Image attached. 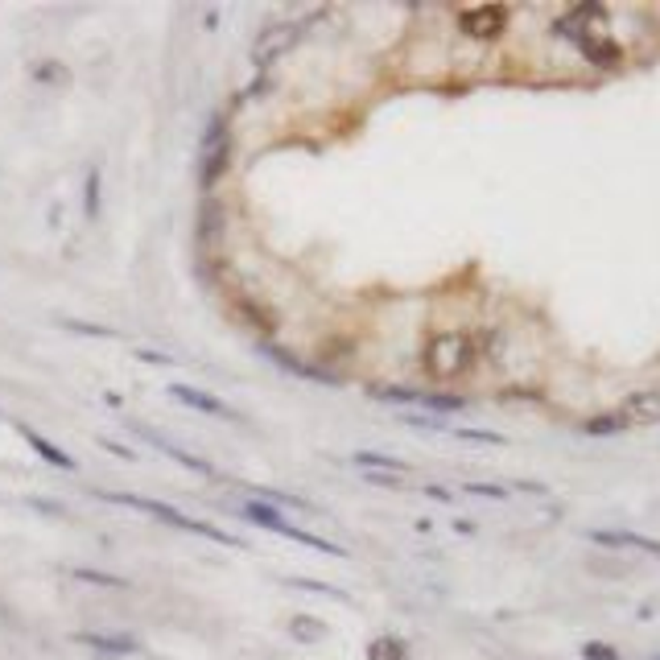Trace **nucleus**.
Segmentation results:
<instances>
[{"label":"nucleus","mask_w":660,"mask_h":660,"mask_svg":"<svg viewBox=\"0 0 660 660\" xmlns=\"http://www.w3.org/2000/svg\"><path fill=\"white\" fill-rule=\"evenodd\" d=\"M421 360H425V372H430L433 380H458L462 372L475 368L479 347H475V338H470L467 330H438V335H430Z\"/></svg>","instance_id":"f257e3e1"},{"label":"nucleus","mask_w":660,"mask_h":660,"mask_svg":"<svg viewBox=\"0 0 660 660\" xmlns=\"http://www.w3.org/2000/svg\"><path fill=\"white\" fill-rule=\"evenodd\" d=\"M104 500H108V504L136 508V512H144V516L161 520V524H169V528H178V532H194V537L219 540V545H231V549L240 545V540L231 537V532H223V528H211V524H203V520L186 516V512H178V508H174V504H161V500H144V495H128V492H104Z\"/></svg>","instance_id":"f03ea898"},{"label":"nucleus","mask_w":660,"mask_h":660,"mask_svg":"<svg viewBox=\"0 0 660 660\" xmlns=\"http://www.w3.org/2000/svg\"><path fill=\"white\" fill-rule=\"evenodd\" d=\"M557 34L570 37L582 54H586L594 66H615V62L624 58V50H619V42L615 37H607L602 29H582V25L574 21H557Z\"/></svg>","instance_id":"7ed1b4c3"},{"label":"nucleus","mask_w":660,"mask_h":660,"mask_svg":"<svg viewBox=\"0 0 660 660\" xmlns=\"http://www.w3.org/2000/svg\"><path fill=\"white\" fill-rule=\"evenodd\" d=\"M512 12L504 9V4H479V9H467L462 17H458V25H462V34L467 37H479V42H492V37L504 34V25Z\"/></svg>","instance_id":"20e7f679"},{"label":"nucleus","mask_w":660,"mask_h":660,"mask_svg":"<svg viewBox=\"0 0 660 660\" xmlns=\"http://www.w3.org/2000/svg\"><path fill=\"white\" fill-rule=\"evenodd\" d=\"M136 433H141V438H144V442H149V446H153V450H161V454H166V458H174L178 467L194 470V475H203V479H215V475H219V470L211 467V462H203V458H194L190 450H182V446H174V442H169V438H161V433H157V430H136Z\"/></svg>","instance_id":"39448f33"},{"label":"nucleus","mask_w":660,"mask_h":660,"mask_svg":"<svg viewBox=\"0 0 660 660\" xmlns=\"http://www.w3.org/2000/svg\"><path fill=\"white\" fill-rule=\"evenodd\" d=\"M590 540L607 545V549H640V553L660 557V540L644 537V532H627V528H590Z\"/></svg>","instance_id":"423d86ee"},{"label":"nucleus","mask_w":660,"mask_h":660,"mask_svg":"<svg viewBox=\"0 0 660 660\" xmlns=\"http://www.w3.org/2000/svg\"><path fill=\"white\" fill-rule=\"evenodd\" d=\"M169 396H174L178 405L198 408V413H211V417L236 421V408L223 405V400H219V396H211V392H198V388H190V384H174V388H169Z\"/></svg>","instance_id":"0eeeda50"},{"label":"nucleus","mask_w":660,"mask_h":660,"mask_svg":"<svg viewBox=\"0 0 660 660\" xmlns=\"http://www.w3.org/2000/svg\"><path fill=\"white\" fill-rule=\"evenodd\" d=\"M293 42H298V25H276V29H264V34L256 37V46H252V58L260 62V66H268V62H273L276 54H285Z\"/></svg>","instance_id":"6e6552de"},{"label":"nucleus","mask_w":660,"mask_h":660,"mask_svg":"<svg viewBox=\"0 0 660 660\" xmlns=\"http://www.w3.org/2000/svg\"><path fill=\"white\" fill-rule=\"evenodd\" d=\"M619 417L632 425H648V421H660V392H632L619 408Z\"/></svg>","instance_id":"1a4fd4ad"},{"label":"nucleus","mask_w":660,"mask_h":660,"mask_svg":"<svg viewBox=\"0 0 660 660\" xmlns=\"http://www.w3.org/2000/svg\"><path fill=\"white\" fill-rule=\"evenodd\" d=\"M223 161H228V136H223V124H215L211 136H206V153H203V182L206 186L223 174Z\"/></svg>","instance_id":"9d476101"},{"label":"nucleus","mask_w":660,"mask_h":660,"mask_svg":"<svg viewBox=\"0 0 660 660\" xmlns=\"http://www.w3.org/2000/svg\"><path fill=\"white\" fill-rule=\"evenodd\" d=\"M74 640H79L83 648L104 652V656H132V652H136V640H132V636H104V632H79Z\"/></svg>","instance_id":"9b49d317"},{"label":"nucleus","mask_w":660,"mask_h":660,"mask_svg":"<svg viewBox=\"0 0 660 660\" xmlns=\"http://www.w3.org/2000/svg\"><path fill=\"white\" fill-rule=\"evenodd\" d=\"M21 438H25V442H29V446H34L37 454L46 458L50 467H58V470H74V458L66 454V450H58V446L50 442V438H42V433H37V430H29V425H21Z\"/></svg>","instance_id":"f8f14e48"},{"label":"nucleus","mask_w":660,"mask_h":660,"mask_svg":"<svg viewBox=\"0 0 660 660\" xmlns=\"http://www.w3.org/2000/svg\"><path fill=\"white\" fill-rule=\"evenodd\" d=\"M351 462L360 470H376V475H405L408 462L400 458H388V454H376V450H360V454H351Z\"/></svg>","instance_id":"ddd939ff"},{"label":"nucleus","mask_w":660,"mask_h":660,"mask_svg":"<svg viewBox=\"0 0 660 660\" xmlns=\"http://www.w3.org/2000/svg\"><path fill=\"white\" fill-rule=\"evenodd\" d=\"M264 355H268V360H273L276 368H285V372H293V376H314V380H330V376L318 372V368H301V363L293 360L289 351H281V347H264Z\"/></svg>","instance_id":"4468645a"},{"label":"nucleus","mask_w":660,"mask_h":660,"mask_svg":"<svg viewBox=\"0 0 660 660\" xmlns=\"http://www.w3.org/2000/svg\"><path fill=\"white\" fill-rule=\"evenodd\" d=\"M417 405L421 408H438V413H458L467 400H462V396H450V392H421Z\"/></svg>","instance_id":"2eb2a0df"},{"label":"nucleus","mask_w":660,"mask_h":660,"mask_svg":"<svg viewBox=\"0 0 660 660\" xmlns=\"http://www.w3.org/2000/svg\"><path fill=\"white\" fill-rule=\"evenodd\" d=\"M368 656L372 660H405V644H400V640H376L372 648H368Z\"/></svg>","instance_id":"dca6fc26"},{"label":"nucleus","mask_w":660,"mask_h":660,"mask_svg":"<svg viewBox=\"0 0 660 660\" xmlns=\"http://www.w3.org/2000/svg\"><path fill=\"white\" fill-rule=\"evenodd\" d=\"M627 430V421L619 417V413H607V417H594V421H586V433H624Z\"/></svg>","instance_id":"f3484780"},{"label":"nucleus","mask_w":660,"mask_h":660,"mask_svg":"<svg viewBox=\"0 0 660 660\" xmlns=\"http://www.w3.org/2000/svg\"><path fill=\"white\" fill-rule=\"evenodd\" d=\"M71 578H79V582H96V586H124V578L99 574V570H71Z\"/></svg>","instance_id":"a211bd4d"},{"label":"nucleus","mask_w":660,"mask_h":660,"mask_svg":"<svg viewBox=\"0 0 660 660\" xmlns=\"http://www.w3.org/2000/svg\"><path fill=\"white\" fill-rule=\"evenodd\" d=\"M289 586H301V590H318L326 599H343V590L330 586V582H314V578H289Z\"/></svg>","instance_id":"6ab92c4d"},{"label":"nucleus","mask_w":660,"mask_h":660,"mask_svg":"<svg viewBox=\"0 0 660 660\" xmlns=\"http://www.w3.org/2000/svg\"><path fill=\"white\" fill-rule=\"evenodd\" d=\"M240 314H244V318H248V322L256 326V330H264V335H273V322H268V314H264V310H256L252 301H240Z\"/></svg>","instance_id":"aec40b11"},{"label":"nucleus","mask_w":660,"mask_h":660,"mask_svg":"<svg viewBox=\"0 0 660 660\" xmlns=\"http://www.w3.org/2000/svg\"><path fill=\"white\" fill-rule=\"evenodd\" d=\"M87 215H91V219L99 215V169L87 174Z\"/></svg>","instance_id":"412c9836"},{"label":"nucleus","mask_w":660,"mask_h":660,"mask_svg":"<svg viewBox=\"0 0 660 660\" xmlns=\"http://www.w3.org/2000/svg\"><path fill=\"white\" fill-rule=\"evenodd\" d=\"M293 627H298L301 640H322V624H318V619H306V615H298V619H293Z\"/></svg>","instance_id":"4be33fe9"},{"label":"nucleus","mask_w":660,"mask_h":660,"mask_svg":"<svg viewBox=\"0 0 660 660\" xmlns=\"http://www.w3.org/2000/svg\"><path fill=\"white\" fill-rule=\"evenodd\" d=\"M467 495H483V500H504V487H495V483H467Z\"/></svg>","instance_id":"5701e85b"},{"label":"nucleus","mask_w":660,"mask_h":660,"mask_svg":"<svg viewBox=\"0 0 660 660\" xmlns=\"http://www.w3.org/2000/svg\"><path fill=\"white\" fill-rule=\"evenodd\" d=\"M458 438H467V442H487V446H504L500 433H483V430H454Z\"/></svg>","instance_id":"b1692460"},{"label":"nucleus","mask_w":660,"mask_h":660,"mask_svg":"<svg viewBox=\"0 0 660 660\" xmlns=\"http://www.w3.org/2000/svg\"><path fill=\"white\" fill-rule=\"evenodd\" d=\"M582 660H619V652L607 648V644H586V648H582Z\"/></svg>","instance_id":"393cba45"},{"label":"nucleus","mask_w":660,"mask_h":660,"mask_svg":"<svg viewBox=\"0 0 660 660\" xmlns=\"http://www.w3.org/2000/svg\"><path fill=\"white\" fill-rule=\"evenodd\" d=\"M141 360H149V363H157V368H169V355H157V351H141Z\"/></svg>","instance_id":"a878e982"},{"label":"nucleus","mask_w":660,"mask_h":660,"mask_svg":"<svg viewBox=\"0 0 660 660\" xmlns=\"http://www.w3.org/2000/svg\"><path fill=\"white\" fill-rule=\"evenodd\" d=\"M408 425H417V430H442V425L430 421V417H408Z\"/></svg>","instance_id":"bb28decb"},{"label":"nucleus","mask_w":660,"mask_h":660,"mask_svg":"<svg viewBox=\"0 0 660 660\" xmlns=\"http://www.w3.org/2000/svg\"><path fill=\"white\" fill-rule=\"evenodd\" d=\"M425 495H433V500H442V504H450V500H454V495L446 492V487H430V492H425Z\"/></svg>","instance_id":"cd10ccee"},{"label":"nucleus","mask_w":660,"mask_h":660,"mask_svg":"<svg viewBox=\"0 0 660 660\" xmlns=\"http://www.w3.org/2000/svg\"><path fill=\"white\" fill-rule=\"evenodd\" d=\"M652 660H660V656H652Z\"/></svg>","instance_id":"c85d7f7f"}]
</instances>
